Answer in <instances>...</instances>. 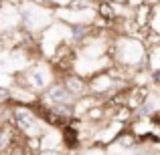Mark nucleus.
Returning a JSON list of instances; mask_svg holds the SVG:
<instances>
[{
	"label": "nucleus",
	"mask_w": 160,
	"mask_h": 155,
	"mask_svg": "<svg viewBox=\"0 0 160 155\" xmlns=\"http://www.w3.org/2000/svg\"><path fill=\"white\" fill-rule=\"evenodd\" d=\"M108 155H112V153H108ZM116 155H118V153H116Z\"/></svg>",
	"instance_id": "8"
},
{
	"label": "nucleus",
	"mask_w": 160,
	"mask_h": 155,
	"mask_svg": "<svg viewBox=\"0 0 160 155\" xmlns=\"http://www.w3.org/2000/svg\"><path fill=\"white\" fill-rule=\"evenodd\" d=\"M27 141V139H24ZM14 143V145H10L8 149H4V151H0V155H35L31 151V149L27 147V143Z\"/></svg>",
	"instance_id": "5"
},
{
	"label": "nucleus",
	"mask_w": 160,
	"mask_h": 155,
	"mask_svg": "<svg viewBox=\"0 0 160 155\" xmlns=\"http://www.w3.org/2000/svg\"><path fill=\"white\" fill-rule=\"evenodd\" d=\"M24 139H27V137L14 127V123H10V121H2V125H0V151L8 149L10 145H14V143H22Z\"/></svg>",
	"instance_id": "3"
},
{
	"label": "nucleus",
	"mask_w": 160,
	"mask_h": 155,
	"mask_svg": "<svg viewBox=\"0 0 160 155\" xmlns=\"http://www.w3.org/2000/svg\"><path fill=\"white\" fill-rule=\"evenodd\" d=\"M79 155H108L106 153V149H95V147H87L83 153H79Z\"/></svg>",
	"instance_id": "6"
},
{
	"label": "nucleus",
	"mask_w": 160,
	"mask_h": 155,
	"mask_svg": "<svg viewBox=\"0 0 160 155\" xmlns=\"http://www.w3.org/2000/svg\"><path fill=\"white\" fill-rule=\"evenodd\" d=\"M95 12H98V18L103 20L106 26H112V24L118 20L116 4H113L112 0H102V2H98V4H95Z\"/></svg>",
	"instance_id": "4"
},
{
	"label": "nucleus",
	"mask_w": 160,
	"mask_h": 155,
	"mask_svg": "<svg viewBox=\"0 0 160 155\" xmlns=\"http://www.w3.org/2000/svg\"><path fill=\"white\" fill-rule=\"evenodd\" d=\"M150 79H152V85H156L158 89H160V69L150 71Z\"/></svg>",
	"instance_id": "7"
},
{
	"label": "nucleus",
	"mask_w": 160,
	"mask_h": 155,
	"mask_svg": "<svg viewBox=\"0 0 160 155\" xmlns=\"http://www.w3.org/2000/svg\"><path fill=\"white\" fill-rule=\"evenodd\" d=\"M41 97L51 105V107H53V105H63V103H75V101H77V99L67 91V87L63 85L59 79H55L51 85L45 89V93H41Z\"/></svg>",
	"instance_id": "1"
},
{
	"label": "nucleus",
	"mask_w": 160,
	"mask_h": 155,
	"mask_svg": "<svg viewBox=\"0 0 160 155\" xmlns=\"http://www.w3.org/2000/svg\"><path fill=\"white\" fill-rule=\"evenodd\" d=\"M59 81L67 87V91H69L75 99H81V97H85V95H89V81H87L85 77H81L79 73H75V71L63 75Z\"/></svg>",
	"instance_id": "2"
}]
</instances>
